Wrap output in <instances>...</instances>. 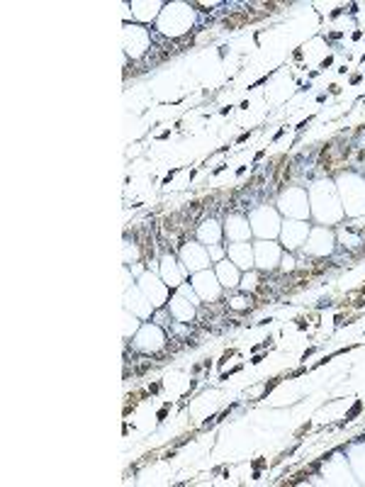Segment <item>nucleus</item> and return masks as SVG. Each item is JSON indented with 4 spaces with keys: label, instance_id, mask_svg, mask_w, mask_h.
I'll use <instances>...</instances> for the list:
<instances>
[{
    "label": "nucleus",
    "instance_id": "1",
    "mask_svg": "<svg viewBox=\"0 0 365 487\" xmlns=\"http://www.w3.org/2000/svg\"><path fill=\"white\" fill-rule=\"evenodd\" d=\"M260 15H256V12H237V15H231V17H226L224 20V27H229V30H237V27H241V24H246V22H253L258 20Z\"/></svg>",
    "mask_w": 365,
    "mask_h": 487
}]
</instances>
